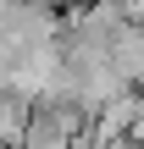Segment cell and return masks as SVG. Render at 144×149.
<instances>
[{"label":"cell","instance_id":"cell-1","mask_svg":"<svg viewBox=\"0 0 144 149\" xmlns=\"http://www.w3.org/2000/svg\"><path fill=\"white\" fill-rule=\"evenodd\" d=\"M78 127H83V111L50 100V105H33L28 122H22V138L17 149H78Z\"/></svg>","mask_w":144,"mask_h":149},{"label":"cell","instance_id":"cell-2","mask_svg":"<svg viewBox=\"0 0 144 149\" xmlns=\"http://www.w3.org/2000/svg\"><path fill=\"white\" fill-rule=\"evenodd\" d=\"M83 149H139L133 138H94V144H83Z\"/></svg>","mask_w":144,"mask_h":149},{"label":"cell","instance_id":"cell-3","mask_svg":"<svg viewBox=\"0 0 144 149\" xmlns=\"http://www.w3.org/2000/svg\"><path fill=\"white\" fill-rule=\"evenodd\" d=\"M117 6H122V17H128V22H144V0H117Z\"/></svg>","mask_w":144,"mask_h":149},{"label":"cell","instance_id":"cell-4","mask_svg":"<svg viewBox=\"0 0 144 149\" xmlns=\"http://www.w3.org/2000/svg\"><path fill=\"white\" fill-rule=\"evenodd\" d=\"M0 149H17V144H11V138H0Z\"/></svg>","mask_w":144,"mask_h":149}]
</instances>
